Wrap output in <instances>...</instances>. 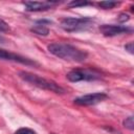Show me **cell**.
<instances>
[{
	"label": "cell",
	"instance_id": "1",
	"mask_svg": "<svg viewBox=\"0 0 134 134\" xmlns=\"http://www.w3.org/2000/svg\"><path fill=\"white\" fill-rule=\"evenodd\" d=\"M47 49L51 54L62 60L69 61V62L81 63V62H84L88 57L87 51L80 49L71 44H67V43L54 42V43L49 44Z\"/></svg>",
	"mask_w": 134,
	"mask_h": 134
},
{
	"label": "cell",
	"instance_id": "2",
	"mask_svg": "<svg viewBox=\"0 0 134 134\" xmlns=\"http://www.w3.org/2000/svg\"><path fill=\"white\" fill-rule=\"evenodd\" d=\"M19 76L29 83L30 85L32 86H36L40 89H44V90H47V91H51V92H54V93H58V94H63L65 93V89L63 87H61L59 84H57L55 82L51 81V80H47V79H44V77H41L35 73H31V72H27V71H20L19 72Z\"/></svg>",
	"mask_w": 134,
	"mask_h": 134
},
{
	"label": "cell",
	"instance_id": "3",
	"mask_svg": "<svg viewBox=\"0 0 134 134\" xmlns=\"http://www.w3.org/2000/svg\"><path fill=\"white\" fill-rule=\"evenodd\" d=\"M92 22V19L83 17V18H64L61 20V27L68 32L72 31H79L82 29L87 28L90 23Z\"/></svg>",
	"mask_w": 134,
	"mask_h": 134
},
{
	"label": "cell",
	"instance_id": "4",
	"mask_svg": "<svg viewBox=\"0 0 134 134\" xmlns=\"http://www.w3.org/2000/svg\"><path fill=\"white\" fill-rule=\"evenodd\" d=\"M66 76L68 81L73 83L81 81H95L100 79V74L91 69H73L69 71Z\"/></svg>",
	"mask_w": 134,
	"mask_h": 134
},
{
	"label": "cell",
	"instance_id": "5",
	"mask_svg": "<svg viewBox=\"0 0 134 134\" xmlns=\"http://www.w3.org/2000/svg\"><path fill=\"white\" fill-rule=\"evenodd\" d=\"M107 94L104 92H95V93H89L82 96H79L74 98L73 103L79 106H93L96 105L107 98Z\"/></svg>",
	"mask_w": 134,
	"mask_h": 134
},
{
	"label": "cell",
	"instance_id": "6",
	"mask_svg": "<svg viewBox=\"0 0 134 134\" xmlns=\"http://www.w3.org/2000/svg\"><path fill=\"white\" fill-rule=\"evenodd\" d=\"M0 59L1 60H6V61H13V62H17V63H20V64H23V65H27V66H36L38 65L37 62L28 59V58H25L21 54H18V53H15V52H12V51H7L5 49H2L0 48Z\"/></svg>",
	"mask_w": 134,
	"mask_h": 134
},
{
	"label": "cell",
	"instance_id": "7",
	"mask_svg": "<svg viewBox=\"0 0 134 134\" xmlns=\"http://www.w3.org/2000/svg\"><path fill=\"white\" fill-rule=\"evenodd\" d=\"M99 31L106 37H114L125 32H132V28L124 25H113V24H103L99 26Z\"/></svg>",
	"mask_w": 134,
	"mask_h": 134
},
{
	"label": "cell",
	"instance_id": "8",
	"mask_svg": "<svg viewBox=\"0 0 134 134\" xmlns=\"http://www.w3.org/2000/svg\"><path fill=\"white\" fill-rule=\"evenodd\" d=\"M25 9L28 12H43L51 8L53 5L58 4V2L54 1H25L23 2Z\"/></svg>",
	"mask_w": 134,
	"mask_h": 134
},
{
	"label": "cell",
	"instance_id": "9",
	"mask_svg": "<svg viewBox=\"0 0 134 134\" xmlns=\"http://www.w3.org/2000/svg\"><path fill=\"white\" fill-rule=\"evenodd\" d=\"M30 31H32V32H35L36 35H39V36H47L49 34L48 27H46V25L39 24V23H37L35 26H32L30 28Z\"/></svg>",
	"mask_w": 134,
	"mask_h": 134
},
{
	"label": "cell",
	"instance_id": "10",
	"mask_svg": "<svg viewBox=\"0 0 134 134\" xmlns=\"http://www.w3.org/2000/svg\"><path fill=\"white\" fill-rule=\"evenodd\" d=\"M118 4L119 3L115 2V1H102V2H98V6L104 8V9H111L114 6L118 5Z\"/></svg>",
	"mask_w": 134,
	"mask_h": 134
},
{
	"label": "cell",
	"instance_id": "11",
	"mask_svg": "<svg viewBox=\"0 0 134 134\" xmlns=\"http://www.w3.org/2000/svg\"><path fill=\"white\" fill-rule=\"evenodd\" d=\"M92 4L91 2L88 1H71L70 3L67 4L68 7H79V6H86V5H90Z\"/></svg>",
	"mask_w": 134,
	"mask_h": 134
},
{
	"label": "cell",
	"instance_id": "12",
	"mask_svg": "<svg viewBox=\"0 0 134 134\" xmlns=\"http://www.w3.org/2000/svg\"><path fill=\"white\" fill-rule=\"evenodd\" d=\"M124 126L129 129V130H133L134 129V118L133 116H129L124 120Z\"/></svg>",
	"mask_w": 134,
	"mask_h": 134
},
{
	"label": "cell",
	"instance_id": "13",
	"mask_svg": "<svg viewBox=\"0 0 134 134\" xmlns=\"http://www.w3.org/2000/svg\"><path fill=\"white\" fill-rule=\"evenodd\" d=\"M15 134H36V133L34 130H31L29 128H21V129L17 130Z\"/></svg>",
	"mask_w": 134,
	"mask_h": 134
},
{
	"label": "cell",
	"instance_id": "14",
	"mask_svg": "<svg viewBox=\"0 0 134 134\" xmlns=\"http://www.w3.org/2000/svg\"><path fill=\"white\" fill-rule=\"evenodd\" d=\"M8 29H9L8 24L5 21H3L2 19H0V31H7Z\"/></svg>",
	"mask_w": 134,
	"mask_h": 134
},
{
	"label": "cell",
	"instance_id": "15",
	"mask_svg": "<svg viewBox=\"0 0 134 134\" xmlns=\"http://www.w3.org/2000/svg\"><path fill=\"white\" fill-rule=\"evenodd\" d=\"M125 49L128 50L130 53H133V52H134V51H133V42H130V43L126 44V45H125Z\"/></svg>",
	"mask_w": 134,
	"mask_h": 134
},
{
	"label": "cell",
	"instance_id": "16",
	"mask_svg": "<svg viewBox=\"0 0 134 134\" xmlns=\"http://www.w3.org/2000/svg\"><path fill=\"white\" fill-rule=\"evenodd\" d=\"M118 20H119V22H126V21H128L129 20V16L128 15H126V14H120V16H119V18H118Z\"/></svg>",
	"mask_w": 134,
	"mask_h": 134
}]
</instances>
